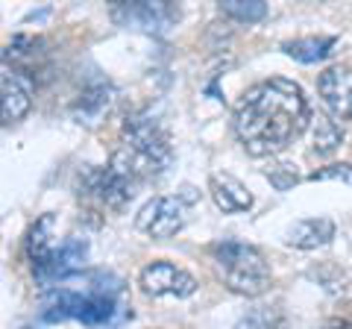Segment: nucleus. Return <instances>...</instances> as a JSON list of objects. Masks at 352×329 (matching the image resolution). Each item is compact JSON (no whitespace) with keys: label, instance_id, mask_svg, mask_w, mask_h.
Here are the masks:
<instances>
[{"label":"nucleus","instance_id":"ddd939ff","mask_svg":"<svg viewBox=\"0 0 352 329\" xmlns=\"http://www.w3.org/2000/svg\"><path fill=\"white\" fill-rule=\"evenodd\" d=\"M335 238V221L332 217H302L285 229V244L296 250H317L326 247Z\"/></svg>","mask_w":352,"mask_h":329},{"label":"nucleus","instance_id":"4468645a","mask_svg":"<svg viewBox=\"0 0 352 329\" xmlns=\"http://www.w3.org/2000/svg\"><path fill=\"white\" fill-rule=\"evenodd\" d=\"M112 100H115V89L109 83H97L91 89H85L80 97L74 100L71 106V115L80 120L85 127H94L100 124V118L112 109Z\"/></svg>","mask_w":352,"mask_h":329},{"label":"nucleus","instance_id":"dca6fc26","mask_svg":"<svg viewBox=\"0 0 352 329\" xmlns=\"http://www.w3.org/2000/svg\"><path fill=\"white\" fill-rule=\"evenodd\" d=\"M311 127H314V136H311V153L314 156H329V153H335L346 138L344 127H340L335 118H329V115L317 112L311 118Z\"/></svg>","mask_w":352,"mask_h":329},{"label":"nucleus","instance_id":"9b49d317","mask_svg":"<svg viewBox=\"0 0 352 329\" xmlns=\"http://www.w3.org/2000/svg\"><path fill=\"white\" fill-rule=\"evenodd\" d=\"M32 106V83L15 68H3L0 76V115L3 124H18Z\"/></svg>","mask_w":352,"mask_h":329},{"label":"nucleus","instance_id":"7ed1b4c3","mask_svg":"<svg viewBox=\"0 0 352 329\" xmlns=\"http://www.w3.org/2000/svg\"><path fill=\"white\" fill-rule=\"evenodd\" d=\"M109 279L115 277H103L97 273V282L91 291H71V288H53L41 297V317L47 323H56V321H80L85 326H106L112 323V317L118 312V291H120V282L118 285H106Z\"/></svg>","mask_w":352,"mask_h":329},{"label":"nucleus","instance_id":"2eb2a0df","mask_svg":"<svg viewBox=\"0 0 352 329\" xmlns=\"http://www.w3.org/2000/svg\"><path fill=\"white\" fill-rule=\"evenodd\" d=\"M338 45L335 36H305V39H294V41H285L282 50L288 53L291 59L302 62V65H311V62H320L326 59L332 47Z\"/></svg>","mask_w":352,"mask_h":329},{"label":"nucleus","instance_id":"9d476101","mask_svg":"<svg viewBox=\"0 0 352 329\" xmlns=\"http://www.w3.org/2000/svg\"><path fill=\"white\" fill-rule=\"evenodd\" d=\"M317 92H320L326 109L338 120H352V68L349 65H332L317 76Z\"/></svg>","mask_w":352,"mask_h":329},{"label":"nucleus","instance_id":"20e7f679","mask_svg":"<svg viewBox=\"0 0 352 329\" xmlns=\"http://www.w3.org/2000/svg\"><path fill=\"white\" fill-rule=\"evenodd\" d=\"M220 282L241 297H258L270 288V262L256 244L247 241H217L208 247Z\"/></svg>","mask_w":352,"mask_h":329},{"label":"nucleus","instance_id":"6ab92c4d","mask_svg":"<svg viewBox=\"0 0 352 329\" xmlns=\"http://www.w3.org/2000/svg\"><path fill=\"white\" fill-rule=\"evenodd\" d=\"M220 12L232 21H241V24H256L267 15V3H261V0H223Z\"/></svg>","mask_w":352,"mask_h":329},{"label":"nucleus","instance_id":"412c9836","mask_svg":"<svg viewBox=\"0 0 352 329\" xmlns=\"http://www.w3.org/2000/svg\"><path fill=\"white\" fill-rule=\"evenodd\" d=\"M308 180H340V182H352V164L349 162H338V164H326V168H317L308 173Z\"/></svg>","mask_w":352,"mask_h":329},{"label":"nucleus","instance_id":"4be33fe9","mask_svg":"<svg viewBox=\"0 0 352 329\" xmlns=\"http://www.w3.org/2000/svg\"><path fill=\"white\" fill-rule=\"evenodd\" d=\"M320 329H352V321H344V317H335V321H326Z\"/></svg>","mask_w":352,"mask_h":329},{"label":"nucleus","instance_id":"aec40b11","mask_svg":"<svg viewBox=\"0 0 352 329\" xmlns=\"http://www.w3.org/2000/svg\"><path fill=\"white\" fill-rule=\"evenodd\" d=\"M264 177L270 180V185L276 191H288V189H294V185L300 182V173H296V164L294 162L270 164V168H264Z\"/></svg>","mask_w":352,"mask_h":329},{"label":"nucleus","instance_id":"f8f14e48","mask_svg":"<svg viewBox=\"0 0 352 329\" xmlns=\"http://www.w3.org/2000/svg\"><path fill=\"white\" fill-rule=\"evenodd\" d=\"M208 194L220 212L235 215V212H247L252 206V194L241 180H235L232 173H212L208 177Z\"/></svg>","mask_w":352,"mask_h":329},{"label":"nucleus","instance_id":"423d86ee","mask_svg":"<svg viewBox=\"0 0 352 329\" xmlns=\"http://www.w3.org/2000/svg\"><path fill=\"white\" fill-rule=\"evenodd\" d=\"M191 197H153L135 215L138 233L150 238H173L185 226V203Z\"/></svg>","mask_w":352,"mask_h":329},{"label":"nucleus","instance_id":"0eeeda50","mask_svg":"<svg viewBox=\"0 0 352 329\" xmlns=\"http://www.w3.org/2000/svg\"><path fill=\"white\" fill-rule=\"evenodd\" d=\"M115 24L141 32H168L179 21V6L173 3H115L109 9Z\"/></svg>","mask_w":352,"mask_h":329},{"label":"nucleus","instance_id":"f03ea898","mask_svg":"<svg viewBox=\"0 0 352 329\" xmlns=\"http://www.w3.org/2000/svg\"><path fill=\"white\" fill-rule=\"evenodd\" d=\"M170 162L173 147L168 129L150 115H129L120 127V145L109 164L138 185L164 173Z\"/></svg>","mask_w":352,"mask_h":329},{"label":"nucleus","instance_id":"f3484780","mask_svg":"<svg viewBox=\"0 0 352 329\" xmlns=\"http://www.w3.org/2000/svg\"><path fill=\"white\" fill-rule=\"evenodd\" d=\"M53 247H56L53 244V215H44L27 233V256L32 262V268L41 265V262L53 253Z\"/></svg>","mask_w":352,"mask_h":329},{"label":"nucleus","instance_id":"39448f33","mask_svg":"<svg viewBox=\"0 0 352 329\" xmlns=\"http://www.w3.org/2000/svg\"><path fill=\"white\" fill-rule=\"evenodd\" d=\"M76 189H80V197H85V200H94L97 206L115 209V212L124 209L132 197H135V182L124 177L120 171H115L112 164H106V168L88 164V168H82Z\"/></svg>","mask_w":352,"mask_h":329},{"label":"nucleus","instance_id":"f257e3e1","mask_svg":"<svg viewBox=\"0 0 352 329\" xmlns=\"http://www.w3.org/2000/svg\"><path fill=\"white\" fill-rule=\"evenodd\" d=\"M311 118V106L300 85L294 80L270 76L241 94L232 127L250 156L261 159L291 147L305 133Z\"/></svg>","mask_w":352,"mask_h":329},{"label":"nucleus","instance_id":"6e6552de","mask_svg":"<svg viewBox=\"0 0 352 329\" xmlns=\"http://www.w3.org/2000/svg\"><path fill=\"white\" fill-rule=\"evenodd\" d=\"M141 291L150 294V297H191L197 291V279L188 270L176 268L173 262L156 259L141 270Z\"/></svg>","mask_w":352,"mask_h":329},{"label":"nucleus","instance_id":"a211bd4d","mask_svg":"<svg viewBox=\"0 0 352 329\" xmlns=\"http://www.w3.org/2000/svg\"><path fill=\"white\" fill-rule=\"evenodd\" d=\"M238 329H285V312L279 306H252L241 315Z\"/></svg>","mask_w":352,"mask_h":329},{"label":"nucleus","instance_id":"1a4fd4ad","mask_svg":"<svg viewBox=\"0 0 352 329\" xmlns=\"http://www.w3.org/2000/svg\"><path fill=\"white\" fill-rule=\"evenodd\" d=\"M85 256H88V241L85 238H65L62 244L53 247V253L41 262V265L32 268L36 279L41 285H53V282H62L80 273L85 265Z\"/></svg>","mask_w":352,"mask_h":329}]
</instances>
